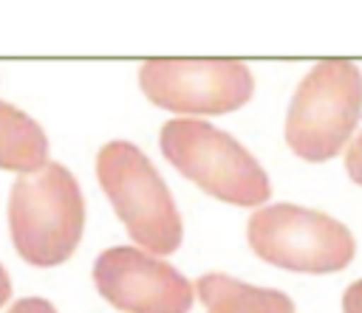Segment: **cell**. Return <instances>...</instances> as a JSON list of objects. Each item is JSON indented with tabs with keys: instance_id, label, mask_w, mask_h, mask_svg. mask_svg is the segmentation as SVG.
<instances>
[{
	"instance_id": "cell-1",
	"label": "cell",
	"mask_w": 362,
	"mask_h": 313,
	"mask_svg": "<svg viewBox=\"0 0 362 313\" xmlns=\"http://www.w3.org/2000/svg\"><path fill=\"white\" fill-rule=\"evenodd\" d=\"M85 228V200L76 178L62 164H45L17 178L8 195V231L17 254L37 265L65 262Z\"/></svg>"
},
{
	"instance_id": "cell-2",
	"label": "cell",
	"mask_w": 362,
	"mask_h": 313,
	"mask_svg": "<svg viewBox=\"0 0 362 313\" xmlns=\"http://www.w3.org/2000/svg\"><path fill=\"white\" fill-rule=\"evenodd\" d=\"M164 158L206 195L232 206H257L272 197V180L257 158L229 133L198 118H173L158 135Z\"/></svg>"
},
{
	"instance_id": "cell-3",
	"label": "cell",
	"mask_w": 362,
	"mask_h": 313,
	"mask_svg": "<svg viewBox=\"0 0 362 313\" xmlns=\"http://www.w3.org/2000/svg\"><path fill=\"white\" fill-rule=\"evenodd\" d=\"M96 178L136 245L156 257L178 251L184 237L178 206L150 158L136 144H105L96 155Z\"/></svg>"
},
{
	"instance_id": "cell-4",
	"label": "cell",
	"mask_w": 362,
	"mask_h": 313,
	"mask_svg": "<svg viewBox=\"0 0 362 313\" xmlns=\"http://www.w3.org/2000/svg\"><path fill=\"white\" fill-rule=\"evenodd\" d=\"M362 116V70L348 59L317 62L291 96L286 144L311 164L334 158Z\"/></svg>"
},
{
	"instance_id": "cell-5",
	"label": "cell",
	"mask_w": 362,
	"mask_h": 313,
	"mask_svg": "<svg viewBox=\"0 0 362 313\" xmlns=\"http://www.w3.org/2000/svg\"><path fill=\"white\" fill-rule=\"evenodd\" d=\"M252 251L286 271L337 274L354 259V234L334 217L294 203H272L249 217Z\"/></svg>"
},
{
	"instance_id": "cell-6",
	"label": "cell",
	"mask_w": 362,
	"mask_h": 313,
	"mask_svg": "<svg viewBox=\"0 0 362 313\" xmlns=\"http://www.w3.org/2000/svg\"><path fill=\"white\" fill-rule=\"evenodd\" d=\"M139 85L161 110L187 116H223L255 93L249 65L238 59H147Z\"/></svg>"
},
{
	"instance_id": "cell-7",
	"label": "cell",
	"mask_w": 362,
	"mask_h": 313,
	"mask_svg": "<svg viewBox=\"0 0 362 313\" xmlns=\"http://www.w3.org/2000/svg\"><path fill=\"white\" fill-rule=\"evenodd\" d=\"M93 282L124 313H189L192 307L189 279L170 262L133 245L102 251L93 262Z\"/></svg>"
},
{
	"instance_id": "cell-8",
	"label": "cell",
	"mask_w": 362,
	"mask_h": 313,
	"mask_svg": "<svg viewBox=\"0 0 362 313\" xmlns=\"http://www.w3.org/2000/svg\"><path fill=\"white\" fill-rule=\"evenodd\" d=\"M206 313H297L294 302L274 288H255L226 274H204L195 282Z\"/></svg>"
},
{
	"instance_id": "cell-9",
	"label": "cell",
	"mask_w": 362,
	"mask_h": 313,
	"mask_svg": "<svg viewBox=\"0 0 362 313\" xmlns=\"http://www.w3.org/2000/svg\"><path fill=\"white\" fill-rule=\"evenodd\" d=\"M48 164V138L42 127L8 102H0V169L34 172Z\"/></svg>"
},
{
	"instance_id": "cell-10",
	"label": "cell",
	"mask_w": 362,
	"mask_h": 313,
	"mask_svg": "<svg viewBox=\"0 0 362 313\" xmlns=\"http://www.w3.org/2000/svg\"><path fill=\"white\" fill-rule=\"evenodd\" d=\"M345 169H348L351 180L362 186V133L351 141V147H348V152H345Z\"/></svg>"
},
{
	"instance_id": "cell-11",
	"label": "cell",
	"mask_w": 362,
	"mask_h": 313,
	"mask_svg": "<svg viewBox=\"0 0 362 313\" xmlns=\"http://www.w3.org/2000/svg\"><path fill=\"white\" fill-rule=\"evenodd\" d=\"M8 313H57V307L48 302V299H40V296H25V299H17L11 305Z\"/></svg>"
},
{
	"instance_id": "cell-12",
	"label": "cell",
	"mask_w": 362,
	"mask_h": 313,
	"mask_svg": "<svg viewBox=\"0 0 362 313\" xmlns=\"http://www.w3.org/2000/svg\"><path fill=\"white\" fill-rule=\"evenodd\" d=\"M342 310H345V313H362V279H356V282H351V285L345 288Z\"/></svg>"
},
{
	"instance_id": "cell-13",
	"label": "cell",
	"mask_w": 362,
	"mask_h": 313,
	"mask_svg": "<svg viewBox=\"0 0 362 313\" xmlns=\"http://www.w3.org/2000/svg\"><path fill=\"white\" fill-rule=\"evenodd\" d=\"M8 296H11V279H8L6 268L0 265V307L8 302Z\"/></svg>"
}]
</instances>
